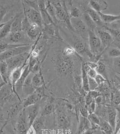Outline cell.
Here are the masks:
<instances>
[{"instance_id":"6da1fadb","label":"cell","mask_w":120,"mask_h":134,"mask_svg":"<svg viewBox=\"0 0 120 134\" xmlns=\"http://www.w3.org/2000/svg\"><path fill=\"white\" fill-rule=\"evenodd\" d=\"M55 55V67L58 73L65 77L74 75L75 66L73 57L65 54L62 51V45L58 46Z\"/></svg>"},{"instance_id":"7a4b0ae2","label":"cell","mask_w":120,"mask_h":134,"mask_svg":"<svg viewBox=\"0 0 120 134\" xmlns=\"http://www.w3.org/2000/svg\"><path fill=\"white\" fill-rule=\"evenodd\" d=\"M69 37L70 38H67L68 39L67 41L69 42L70 45L74 48L80 55L82 57H83L82 56H86L90 59L95 58L90 51L89 44L85 41L86 39L75 35H73L70 36H69Z\"/></svg>"},{"instance_id":"3957f363","label":"cell","mask_w":120,"mask_h":134,"mask_svg":"<svg viewBox=\"0 0 120 134\" xmlns=\"http://www.w3.org/2000/svg\"><path fill=\"white\" fill-rule=\"evenodd\" d=\"M55 7L56 17L59 22H62L72 32H74L71 23L70 16L66 1H50Z\"/></svg>"},{"instance_id":"277c9868","label":"cell","mask_w":120,"mask_h":134,"mask_svg":"<svg viewBox=\"0 0 120 134\" xmlns=\"http://www.w3.org/2000/svg\"><path fill=\"white\" fill-rule=\"evenodd\" d=\"M88 40L90 51L95 57L98 58L105 50L100 38L95 31L88 30Z\"/></svg>"},{"instance_id":"5b68a950","label":"cell","mask_w":120,"mask_h":134,"mask_svg":"<svg viewBox=\"0 0 120 134\" xmlns=\"http://www.w3.org/2000/svg\"><path fill=\"white\" fill-rule=\"evenodd\" d=\"M56 118L57 126L59 129L65 132L70 131L71 119L67 113L62 109H59L56 112Z\"/></svg>"},{"instance_id":"8992f818","label":"cell","mask_w":120,"mask_h":134,"mask_svg":"<svg viewBox=\"0 0 120 134\" xmlns=\"http://www.w3.org/2000/svg\"><path fill=\"white\" fill-rule=\"evenodd\" d=\"M30 52L23 53L17 56L14 57L6 60V61L8 66L9 75L11 72L14 70V69L21 67L22 66H25L28 63H27L29 59Z\"/></svg>"},{"instance_id":"52a82bcc","label":"cell","mask_w":120,"mask_h":134,"mask_svg":"<svg viewBox=\"0 0 120 134\" xmlns=\"http://www.w3.org/2000/svg\"><path fill=\"white\" fill-rule=\"evenodd\" d=\"M22 2L24 13L31 23L37 24L41 28H43L44 24L40 12L28 6L23 1H22Z\"/></svg>"},{"instance_id":"ba28073f","label":"cell","mask_w":120,"mask_h":134,"mask_svg":"<svg viewBox=\"0 0 120 134\" xmlns=\"http://www.w3.org/2000/svg\"><path fill=\"white\" fill-rule=\"evenodd\" d=\"M7 43L11 44H28L31 41L23 31L11 32L5 39L2 40Z\"/></svg>"},{"instance_id":"9c48e42d","label":"cell","mask_w":120,"mask_h":134,"mask_svg":"<svg viewBox=\"0 0 120 134\" xmlns=\"http://www.w3.org/2000/svg\"><path fill=\"white\" fill-rule=\"evenodd\" d=\"M32 48L31 45H28L6 50L1 53V61H6V60L10 58L17 56L27 52H29L31 51Z\"/></svg>"},{"instance_id":"30bf717a","label":"cell","mask_w":120,"mask_h":134,"mask_svg":"<svg viewBox=\"0 0 120 134\" xmlns=\"http://www.w3.org/2000/svg\"><path fill=\"white\" fill-rule=\"evenodd\" d=\"M44 87L38 88L34 92L26 97L22 103L23 108H26L38 103L44 96Z\"/></svg>"},{"instance_id":"8fae6325","label":"cell","mask_w":120,"mask_h":134,"mask_svg":"<svg viewBox=\"0 0 120 134\" xmlns=\"http://www.w3.org/2000/svg\"><path fill=\"white\" fill-rule=\"evenodd\" d=\"M29 127V125L27 118L25 109L23 108L18 115L17 121L16 123V129L20 134H26Z\"/></svg>"},{"instance_id":"7c38bea8","label":"cell","mask_w":120,"mask_h":134,"mask_svg":"<svg viewBox=\"0 0 120 134\" xmlns=\"http://www.w3.org/2000/svg\"><path fill=\"white\" fill-rule=\"evenodd\" d=\"M71 23L74 32L80 34V36L85 39L86 32L88 33V29L82 19L81 18H72L71 19Z\"/></svg>"},{"instance_id":"4fadbf2b","label":"cell","mask_w":120,"mask_h":134,"mask_svg":"<svg viewBox=\"0 0 120 134\" xmlns=\"http://www.w3.org/2000/svg\"><path fill=\"white\" fill-rule=\"evenodd\" d=\"M13 93H14V92L12 87L10 84H5L1 87V109L7 102L10 101L11 100H13V99L14 98L12 95Z\"/></svg>"},{"instance_id":"5bb4252c","label":"cell","mask_w":120,"mask_h":134,"mask_svg":"<svg viewBox=\"0 0 120 134\" xmlns=\"http://www.w3.org/2000/svg\"><path fill=\"white\" fill-rule=\"evenodd\" d=\"M96 30H97V35L98 36V37L100 38L103 48L105 50L112 44L113 39L111 34L104 28L98 29H97Z\"/></svg>"},{"instance_id":"9a60e30c","label":"cell","mask_w":120,"mask_h":134,"mask_svg":"<svg viewBox=\"0 0 120 134\" xmlns=\"http://www.w3.org/2000/svg\"><path fill=\"white\" fill-rule=\"evenodd\" d=\"M27 65H26L25 66H22L21 67H19L18 68L14 69V70H13L11 72V74H10V75H9L10 84L11 85L12 87L13 92L14 93V94H15L19 98L20 100H21L20 98L19 97V94L16 92L15 86L16 84L18 81L19 80V79L22 76V74L23 73L24 68H25V66H26Z\"/></svg>"},{"instance_id":"2e32d148","label":"cell","mask_w":120,"mask_h":134,"mask_svg":"<svg viewBox=\"0 0 120 134\" xmlns=\"http://www.w3.org/2000/svg\"><path fill=\"white\" fill-rule=\"evenodd\" d=\"M117 116L118 112L117 109L113 106L107 105L106 121H108V122L112 126V128L114 130V133L117 126Z\"/></svg>"},{"instance_id":"e0dca14e","label":"cell","mask_w":120,"mask_h":134,"mask_svg":"<svg viewBox=\"0 0 120 134\" xmlns=\"http://www.w3.org/2000/svg\"><path fill=\"white\" fill-rule=\"evenodd\" d=\"M24 109H25L27 118L28 120L29 125V126H31L33 125L35 120L38 118L40 109V105L39 103H38Z\"/></svg>"},{"instance_id":"ac0fdd59","label":"cell","mask_w":120,"mask_h":134,"mask_svg":"<svg viewBox=\"0 0 120 134\" xmlns=\"http://www.w3.org/2000/svg\"><path fill=\"white\" fill-rule=\"evenodd\" d=\"M45 37H55L57 39L62 40L61 36L59 34V29L57 25L55 24L50 25H44L43 31Z\"/></svg>"},{"instance_id":"d6986e66","label":"cell","mask_w":120,"mask_h":134,"mask_svg":"<svg viewBox=\"0 0 120 134\" xmlns=\"http://www.w3.org/2000/svg\"><path fill=\"white\" fill-rule=\"evenodd\" d=\"M39 12L41 14L44 25L55 24L53 19L49 14L45 5V1H38Z\"/></svg>"},{"instance_id":"ffe728a7","label":"cell","mask_w":120,"mask_h":134,"mask_svg":"<svg viewBox=\"0 0 120 134\" xmlns=\"http://www.w3.org/2000/svg\"><path fill=\"white\" fill-rule=\"evenodd\" d=\"M15 18V15L11 18L7 22L4 23H1L0 29V39L1 40L7 37L11 33V28Z\"/></svg>"},{"instance_id":"44dd1931","label":"cell","mask_w":120,"mask_h":134,"mask_svg":"<svg viewBox=\"0 0 120 134\" xmlns=\"http://www.w3.org/2000/svg\"><path fill=\"white\" fill-rule=\"evenodd\" d=\"M43 28L36 24H32L31 26L27 31L26 34L31 41L37 40L38 38L42 34Z\"/></svg>"},{"instance_id":"7402d4cb","label":"cell","mask_w":120,"mask_h":134,"mask_svg":"<svg viewBox=\"0 0 120 134\" xmlns=\"http://www.w3.org/2000/svg\"><path fill=\"white\" fill-rule=\"evenodd\" d=\"M89 5L91 8L98 13L105 11L108 7L107 2L102 0H91L89 2Z\"/></svg>"},{"instance_id":"603a6c76","label":"cell","mask_w":120,"mask_h":134,"mask_svg":"<svg viewBox=\"0 0 120 134\" xmlns=\"http://www.w3.org/2000/svg\"><path fill=\"white\" fill-rule=\"evenodd\" d=\"M31 72L30 70L29 65L28 63L26 66H25L22 76L19 79V80L18 81L15 86L16 92L18 94L19 93L21 92V91H23V87L24 83H25V80Z\"/></svg>"},{"instance_id":"cb8c5ba5","label":"cell","mask_w":120,"mask_h":134,"mask_svg":"<svg viewBox=\"0 0 120 134\" xmlns=\"http://www.w3.org/2000/svg\"><path fill=\"white\" fill-rule=\"evenodd\" d=\"M34 74L31 72L25 80L23 87V92L27 96L33 93L36 90V88L33 86L32 83V79Z\"/></svg>"},{"instance_id":"d4e9b609","label":"cell","mask_w":120,"mask_h":134,"mask_svg":"<svg viewBox=\"0 0 120 134\" xmlns=\"http://www.w3.org/2000/svg\"><path fill=\"white\" fill-rule=\"evenodd\" d=\"M91 128V123L87 118L80 116L77 134H84Z\"/></svg>"},{"instance_id":"484cf974","label":"cell","mask_w":120,"mask_h":134,"mask_svg":"<svg viewBox=\"0 0 120 134\" xmlns=\"http://www.w3.org/2000/svg\"><path fill=\"white\" fill-rule=\"evenodd\" d=\"M85 12L87 13L89 15L91 16V19L93 20L95 24H96L97 26H100L103 27H105V25L102 20L101 17L98 13L92 9L90 6L86 7L84 9Z\"/></svg>"},{"instance_id":"4316f807","label":"cell","mask_w":120,"mask_h":134,"mask_svg":"<svg viewBox=\"0 0 120 134\" xmlns=\"http://www.w3.org/2000/svg\"><path fill=\"white\" fill-rule=\"evenodd\" d=\"M0 73L1 79L6 84H10L9 73L8 66L6 61H1Z\"/></svg>"},{"instance_id":"83f0119b","label":"cell","mask_w":120,"mask_h":134,"mask_svg":"<svg viewBox=\"0 0 120 134\" xmlns=\"http://www.w3.org/2000/svg\"><path fill=\"white\" fill-rule=\"evenodd\" d=\"M24 17V12L16 14L15 18L12 25L11 32L22 31V21Z\"/></svg>"},{"instance_id":"f1b7e54d","label":"cell","mask_w":120,"mask_h":134,"mask_svg":"<svg viewBox=\"0 0 120 134\" xmlns=\"http://www.w3.org/2000/svg\"><path fill=\"white\" fill-rule=\"evenodd\" d=\"M81 17L82 18V20L87 27L88 30L95 31L97 28V25L87 13L86 12L83 13Z\"/></svg>"},{"instance_id":"f546056e","label":"cell","mask_w":120,"mask_h":134,"mask_svg":"<svg viewBox=\"0 0 120 134\" xmlns=\"http://www.w3.org/2000/svg\"><path fill=\"white\" fill-rule=\"evenodd\" d=\"M98 13L100 14L102 20L105 24H112L120 20V14L115 15L103 14L102 12Z\"/></svg>"},{"instance_id":"4dcf8cb0","label":"cell","mask_w":120,"mask_h":134,"mask_svg":"<svg viewBox=\"0 0 120 134\" xmlns=\"http://www.w3.org/2000/svg\"><path fill=\"white\" fill-rule=\"evenodd\" d=\"M32 83L33 86L36 89L44 86L45 83L41 70L34 75L32 79Z\"/></svg>"},{"instance_id":"1f68e13d","label":"cell","mask_w":120,"mask_h":134,"mask_svg":"<svg viewBox=\"0 0 120 134\" xmlns=\"http://www.w3.org/2000/svg\"><path fill=\"white\" fill-rule=\"evenodd\" d=\"M45 5L49 14L53 19L54 24L55 25H57V24L59 23V22L56 17V11H55V7L50 1H45Z\"/></svg>"},{"instance_id":"d6a6232c","label":"cell","mask_w":120,"mask_h":134,"mask_svg":"<svg viewBox=\"0 0 120 134\" xmlns=\"http://www.w3.org/2000/svg\"><path fill=\"white\" fill-rule=\"evenodd\" d=\"M32 126L36 130V132L41 133L44 129L45 126L44 116L41 115L40 117H38L33 122Z\"/></svg>"},{"instance_id":"836d02e7","label":"cell","mask_w":120,"mask_h":134,"mask_svg":"<svg viewBox=\"0 0 120 134\" xmlns=\"http://www.w3.org/2000/svg\"><path fill=\"white\" fill-rule=\"evenodd\" d=\"M22 109L20 103H15L12 105L11 109L9 111L8 114V120L13 118L20 113Z\"/></svg>"},{"instance_id":"e575fe53","label":"cell","mask_w":120,"mask_h":134,"mask_svg":"<svg viewBox=\"0 0 120 134\" xmlns=\"http://www.w3.org/2000/svg\"><path fill=\"white\" fill-rule=\"evenodd\" d=\"M68 2L69 5L70 6V9L69 10V13L71 18H81L82 16L83 13H82V12L80 9L77 7L73 6L72 5V1H68Z\"/></svg>"},{"instance_id":"d590c367","label":"cell","mask_w":120,"mask_h":134,"mask_svg":"<svg viewBox=\"0 0 120 134\" xmlns=\"http://www.w3.org/2000/svg\"><path fill=\"white\" fill-rule=\"evenodd\" d=\"M81 77L82 82V89L85 92H88L90 91L89 87V77L87 74L81 66Z\"/></svg>"},{"instance_id":"8d00e7d4","label":"cell","mask_w":120,"mask_h":134,"mask_svg":"<svg viewBox=\"0 0 120 134\" xmlns=\"http://www.w3.org/2000/svg\"><path fill=\"white\" fill-rule=\"evenodd\" d=\"M100 128L103 134H114V131L112 126L107 121H103L101 122Z\"/></svg>"},{"instance_id":"74e56055","label":"cell","mask_w":120,"mask_h":134,"mask_svg":"<svg viewBox=\"0 0 120 134\" xmlns=\"http://www.w3.org/2000/svg\"><path fill=\"white\" fill-rule=\"evenodd\" d=\"M88 119L91 123V127L94 128H98L100 127L101 121L100 120L98 115L95 113L90 114Z\"/></svg>"},{"instance_id":"f35d334b","label":"cell","mask_w":120,"mask_h":134,"mask_svg":"<svg viewBox=\"0 0 120 134\" xmlns=\"http://www.w3.org/2000/svg\"><path fill=\"white\" fill-rule=\"evenodd\" d=\"M103 28L108 31L111 34L113 40H115L120 44V30L111 28L106 25L105 27H103Z\"/></svg>"},{"instance_id":"ab89813d","label":"cell","mask_w":120,"mask_h":134,"mask_svg":"<svg viewBox=\"0 0 120 134\" xmlns=\"http://www.w3.org/2000/svg\"><path fill=\"white\" fill-rule=\"evenodd\" d=\"M54 110V106L53 104V101L50 100V101L48 102L44 105L43 109L41 113V115L45 116L49 115L51 114Z\"/></svg>"},{"instance_id":"60d3db41","label":"cell","mask_w":120,"mask_h":134,"mask_svg":"<svg viewBox=\"0 0 120 134\" xmlns=\"http://www.w3.org/2000/svg\"><path fill=\"white\" fill-rule=\"evenodd\" d=\"M111 100L113 104L117 106L120 104V92L118 89H112L111 92Z\"/></svg>"},{"instance_id":"b9f144b4","label":"cell","mask_w":120,"mask_h":134,"mask_svg":"<svg viewBox=\"0 0 120 134\" xmlns=\"http://www.w3.org/2000/svg\"><path fill=\"white\" fill-rule=\"evenodd\" d=\"M98 67L97 68L96 71L98 74L101 75L105 77L107 80L106 75V66L105 64L102 62H98Z\"/></svg>"},{"instance_id":"7bdbcfd3","label":"cell","mask_w":120,"mask_h":134,"mask_svg":"<svg viewBox=\"0 0 120 134\" xmlns=\"http://www.w3.org/2000/svg\"><path fill=\"white\" fill-rule=\"evenodd\" d=\"M32 24L30 22L29 19L27 16L24 14V17L22 21V30L25 33H26L27 31L29 29L30 27L31 26Z\"/></svg>"},{"instance_id":"ee69618b","label":"cell","mask_w":120,"mask_h":134,"mask_svg":"<svg viewBox=\"0 0 120 134\" xmlns=\"http://www.w3.org/2000/svg\"><path fill=\"white\" fill-rule=\"evenodd\" d=\"M9 8L6 6L4 4H3L1 2L0 5V16H1V22L2 23L5 16H6L7 13L8 12Z\"/></svg>"},{"instance_id":"f6af8a7d","label":"cell","mask_w":120,"mask_h":134,"mask_svg":"<svg viewBox=\"0 0 120 134\" xmlns=\"http://www.w3.org/2000/svg\"><path fill=\"white\" fill-rule=\"evenodd\" d=\"M108 55L111 58H118L120 57V48H111L108 53Z\"/></svg>"},{"instance_id":"bcb514c9","label":"cell","mask_w":120,"mask_h":134,"mask_svg":"<svg viewBox=\"0 0 120 134\" xmlns=\"http://www.w3.org/2000/svg\"><path fill=\"white\" fill-rule=\"evenodd\" d=\"M112 67L114 71L120 75V57L114 58L112 62Z\"/></svg>"},{"instance_id":"7dc6e473","label":"cell","mask_w":120,"mask_h":134,"mask_svg":"<svg viewBox=\"0 0 120 134\" xmlns=\"http://www.w3.org/2000/svg\"><path fill=\"white\" fill-rule=\"evenodd\" d=\"M24 3L31 8L39 11V5L38 1H24Z\"/></svg>"},{"instance_id":"c3c4849f","label":"cell","mask_w":120,"mask_h":134,"mask_svg":"<svg viewBox=\"0 0 120 134\" xmlns=\"http://www.w3.org/2000/svg\"><path fill=\"white\" fill-rule=\"evenodd\" d=\"M98 84L95 81V79L90 78L89 77V87L90 91L96 90L98 87Z\"/></svg>"},{"instance_id":"681fc988","label":"cell","mask_w":120,"mask_h":134,"mask_svg":"<svg viewBox=\"0 0 120 134\" xmlns=\"http://www.w3.org/2000/svg\"><path fill=\"white\" fill-rule=\"evenodd\" d=\"M95 80L96 81L97 83L98 84V85H100V84H102L105 82H108V80H107L105 77L101 75H100L99 74H98L95 78Z\"/></svg>"},{"instance_id":"f907efd6","label":"cell","mask_w":120,"mask_h":134,"mask_svg":"<svg viewBox=\"0 0 120 134\" xmlns=\"http://www.w3.org/2000/svg\"><path fill=\"white\" fill-rule=\"evenodd\" d=\"M96 103H95V101H94L91 103V104L87 106H86L89 112V114H90L95 113L96 109Z\"/></svg>"},{"instance_id":"816d5d0a","label":"cell","mask_w":120,"mask_h":134,"mask_svg":"<svg viewBox=\"0 0 120 134\" xmlns=\"http://www.w3.org/2000/svg\"><path fill=\"white\" fill-rule=\"evenodd\" d=\"M85 100L86 103V106H87L91 104V103H92L93 101H95V100L91 96L90 92H88L85 97Z\"/></svg>"},{"instance_id":"f5cc1de1","label":"cell","mask_w":120,"mask_h":134,"mask_svg":"<svg viewBox=\"0 0 120 134\" xmlns=\"http://www.w3.org/2000/svg\"><path fill=\"white\" fill-rule=\"evenodd\" d=\"M80 111L81 114V116L88 118L89 115V113L86 106H83L80 108Z\"/></svg>"},{"instance_id":"db71d44e","label":"cell","mask_w":120,"mask_h":134,"mask_svg":"<svg viewBox=\"0 0 120 134\" xmlns=\"http://www.w3.org/2000/svg\"><path fill=\"white\" fill-rule=\"evenodd\" d=\"M86 64L89 66L90 68L92 69L96 70L97 68L98 67V63L94 62H86Z\"/></svg>"},{"instance_id":"11a10c76","label":"cell","mask_w":120,"mask_h":134,"mask_svg":"<svg viewBox=\"0 0 120 134\" xmlns=\"http://www.w3.org/2000/svg\"><path fill=\"white\" fill-rule=\"evenodd\" d=\"M103 101V96H100L95 99V101L98 105H101Z\"/></svg>"},{"instance_id":"9f6ffc18","label":"cell","mask_w":120,"mask_h":134,"mask_svg":"<svg viewBox=\"0 0 120 134\" xmlns=\"http://www.w3.org/2000/svg\"><path fill=\"white\" fill-rule=\"evenodd\" d=\"M36 133L37 132L36 131V130L34 128L32 125L29 127L27 131L26 134H36Z\"/></svg>"},{"instance_id":"6f0895ef","label":"cell","mask_w":120,"mask_h":134,"mask_svg":"<svg viewBox=\"0 0 120 134\" xmlns=\"http://www.w3.org/2000/svg\"><path fill=\"white\" fill-rule=\"evenodd\" d=\"M112 25L113 26L112 28L120 30V20L112 23Z\"/></svg>"},{"instance_id":"680465c9","label":"cell","mask_w":120,"mask_h":134,"mask_svg":"<svg viewBox=\"0 0 120 134\" xmlns=\"http://www.w3.org/2000/svg\"><path fill=\"white\" fill-rule=\"evenodd\" d=\"M115 134H120V125L119 127H117L114 133Z\"/></svg>"},{"instance_id":"91938a15","label":"cell","mask_w":120,"mask_h":134,"mask_svg":"<svg viewBox=\"0 0 120 134\" xmlns=\"http://www.w3.org/2000/svg\"><path fill=\"white\" fill-rule=\"evenodd\" d=\"M1 134H6V133H5L4 131H1Z\"/></svg>"},{"instance_id":"94428289","label":"cell","mask_w":120,"mask_h":134,"mask_svg":"<svg viewBox=\"0 0 120 134\" xmlns=\"http://www.w3.org/2000/svg\"><path fill=\"white\" fill-rule=\"evenodd\" d=\"M118 90H119V91L120 92V84H119L118 87Z\"/></svg>"},{"instance_id":"6125c7cd","label":"cell","mask_w":120,"mask_h":134,"mask_svg":"<svg viewBox=\"0 0 120 134\" xmlns=\"http://www.w3.org/2000/svg\"><path fill=\"white\" fill-rule=\"evenodd\" d=\"M117 47H118L119 48H120V45H118V46H117Z\"/></svg>"}]
</instances>
